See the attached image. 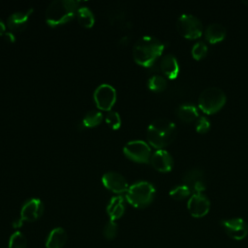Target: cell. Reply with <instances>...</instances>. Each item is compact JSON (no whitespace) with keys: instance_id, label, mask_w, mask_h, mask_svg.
<instances>
[{"instance_id":"obj_23","label":"cell","mask_w":248,"mask_h":248,"mask_svg":"<svg viewBox=\"0 0 248 248\" xmlns=\"http://www.w3.org/2000/svg\"><path fill=\"white\" fill-rule=\"evenodd\" d=\"M167 80L164 77L160 75H154L151 78H149L147 81V86L150 90L155 92H161L166 89L167 87Z\"/></svg>"},{"instance_id":"obj_2","label":"cell","mask_w":248,"mask_h":248,"mask_svg":"<svg viewBox=\"0 0 248 248\" xmlns=\"http://www.w3.org/2000/svg\"><path fill=\"white\" fill-rule=\"evenodd\" d=\"M176 134L177 130L173 122L165 118H158L147 127L146 139L151 146L162 149L174 140Z\"/></svg>"},{"instance_id":"obj_28","label":"cell","mask_w":248,"mask_h":248,"mask_svg":"<svg viewBox=\"0 0 248 248\" xmlns=\"http://www.w3.org/2000/svg\"><path fill=\"white\" fill-rule=\"evenodd\" d=\"M191 53H192V56H193L194 59L200 60V59L203 58L206 55V53H207V46L203 42H202V41L197 42L193 46Z\"/></svg>"},{"instance_id":"obj_30","label":"cell","mask_w":248,"mask_h":248,"mask_svg":"<svg viewBox=\"0 0 248 248\" xmlns=\"http://www.w3.org/2000/svg\"><path fill=\"white\" fill-rule=\"evenodd\" d=\"M4 36H5V38H6L10 43H14V42L16 41V37H15L14 33L11 32V31H7Z\"/></svg>"},{"instance_id":"obj_15","label":"cell","mask_w":248,"mask_h":248,"mask_svg":"<svg viewBox=\"0 0 248 248\" xmlns=\"http://www.w3.org/2000/svg\"><path fill=\"white\" fill-rule=\"evenodd\" d=\"M160 69L164 75L170 79H174L179 74V65L174 55L169 53L162 57L160 61Z\"/></svg>"},{"instance_id":"obj_31","label":"cell","mask_w":248,"mask_h":248,"mask_svg":"<svg viewBox=\"0 0 248 248\" xmlns=\"http://www.w3.org/2000/svg\"><path fill=\"white\" fill-rule=\"evenodd\" d=\"M6 29H7V25H6L5 22L0 18V36L5 35V33L7 32Z\"/></svg>"},{"instance_id":"obj_4","label":"cell","mask_w":248,"mask_h":248,"mask_svg":"<svg viewBox=\"0 0 248 248\" xmlns=\"http://www.w3.org/2000/svg\"><path fill=\"white\" fill-rule=\"evenodd\" d=\"M155 196L154 186L147 181H139L129 186L125 198L127 202L137 208L148 206Z\"/></svg>"},{"instance_id":"obj_26","label":"cell","mask_w":248,"mask_h":248,"mask_svg":"<svg viewBox=\"0 0 248 248\" xmlns=\"http://www.w3.org/2000/svg\"><path fill=\"white\" fill-rule=\"evenodd\" d=\"M191 194V190L186 185H178L170 191V196L177 201L186 199Z\"/></svg>"},{"instance_id":"obj_18","label":"cell","mask_w":248,"mask_h":248,"mask_svg":"<svg viewBox=\"0 0 248 248\" xmlns=\"http://www.w3.org/2000/svg\"><path fill=\"white\" fill-rule=\"evenodd\" d=\"M204 36L206 41L210 44L219 43L226 37V28L220 23L213 22L205 28Z\"/></svg>"},{"instance_id":"obj_17","label":"cell","mask_w":248,"mask_h":248,"mask_svg":"<svg viewBox=\"0 0 248 248\" xmlns=\"http://www.w3.org/2000/svg\"><path fill=\"white\" fill-rule=\"evenodd\" d=\"M67 241V232L66 231L61 228H54L48 234L46 247V248H62Z\"/></svg>"},{"instance_id":"obj_9","label":"cell","mask_w":248,"mask_h":248,"mask_svg":"<svg viewBox=\"0 0 248 248\" xmlns=\"http://www.w3.org/2000/svg\"><path fill=\"white\" fill-rule=\"evenodd\" d=\"M225 232L232 239L241 240L248 234V224L241 218H231L221 221Z\"/></svg>"},{"instance_id":"obj_24","label":"cell","mask_w":248,"mask_h":248,"mask_svg":"<svg viewBox=\"0 0 248 248\" xmlns=\"http://www.w3.org/2000/svg\"><path fill=\"white\" fill-rule=\"evenodd\" d=\"M27 240L19 231L15 232L9 239V248H26Z\"/></svg>"},{"instance_id":"obj_25","label":"cell","mask_w":248,"mask_h":248,"mask_svg":"<svg viewBox=\"0 0 248 248\" xmlns=\"http://www.w3.org/2000/svg\"><path fill=\"white\" fill-rule=\"evenodd\" d=\"M108 126L113 130H117L121 126V117L117 111L108 110L105 117Z\"/></svg>"},{"instance_id":"obj_33","label":"cell","mask_w":248,"mask_h":248,"mask_svg":"<svg viewBox=\"0 0 248 248\" xmlns=\"http://www.w3.org/2000/svg\"><path fill=\"white\" fill-rule=\"evenodd\" d=\"M242 3H243V4H245L246 6H248V0H243V1H242Z\"/></svg>"},{"instance_id":"obj_16","label":"cell","mask_w":248,"mask_h":248,"mask_svg":"<svg viewBox=\"0 0 248 248\" xmlns=\"http://www.w3.org/2000/svg\"><path fill=\"white\" fill-rule=\"evenodd\" d=\"M107 212L109 217V220L116 221L117 219L121 218L125 212L124 199L121 196L111 198L107 206Z\"/></svg>"},{"instance_id":"obj_13","label":"cell","mask_w":248,"mask_h":248,"mask_svg":"<svg viewBox=\"0 0 248 248\" xmlns=\"http://www.w3.org/2000/svg\"><path fill=\"white\" fill-rule=\"evenodd\" d=\"M152 167L161 172L170 171L173 167V159L171 155L164 149H157L150 158Z\"/></svg>"},{"instance_id":"obj_1","label":"cell","mask_w":248,"mask_h":248,"mask_svg":"<svg viewBox=\"0 0 248 248\" xmlns=\"http://www.w3.org/2000/svg\"><path fill=\"white\" fill-rule=\"evenodd\" d=\"M164 44L155 37L143 36L137 40L133 47V57L136 63L150 67L161 56Z\"/></svg>"},{"instance_id":"obj_27","label":"cell","mask_w":248,"mask_h":248,"mask_svg":"<svg viewBox=\"0 0 248 248\" xmlns=\"http://www.w3.org/2000/svg\"><path fill=\"white\" fill-rule=\"evenodd\" d=\"M103 235L108 240H112L117 235V224L115 221L109 220L106 223L103 229Z\"/></svg>"},{"instance_id":"obj_19","label":"cell","mask_w":248,"mask_h":248,"mask_svg":"<svg viewBox=\"0 0 248 248\" xmlns=\"http://www.w3.org/2000/svg\"><path fill=\"white\" fill-rule=\"evenodd\" d=\"M177 117L186 123L193 122L199 118V113L196 107L192 105H181L176 108Z\"/></svg>"},{"instance_id":"obj_7","label":"cell","mask_w":248,"mask_h":248,"mask_svg":"<svg viewBox=\"0 0 248 248\" xmlns=\"http://www.w3.org/2000/svg\"><path fill=\"white\" fill-rule=\"evenodd\" d=\"M123 153L127 158L138 163H148L151 158L149 144L140 140L127 142L123 147Z\"/></svg>"},{"instance_id":"obj_8","label":"cell","mask_w":248,"mask_h":248,"mask_svg":"<svg viewBox=\"0 0 248 248\" xmlns=\"http://www.w3.org/2000/svg\"><path fill=\"white\" fill-rule=\"evenodd\" d=\"M93 98L99 109L108 111L116 101V91L112 85L103 83L95 89Z\"/></svg>"},{"instance_id":"obj_12","label":"cell","mask_w":248,"mask_h":248,"mask_svg":"<svg viewBox=\"0 0 248 248\" xmlns=\"http://www.w3.org/2000/svg\"><path fill=\"white\" fill-rule=\"evenodd\" d=\"M44 213V204L40 199L33 198L24 202L20 210V218L24 222H34Z\"/></svg>"},{"instance_id":"obj_5","label":"cell","mask_w":248,"mask_h":248,"mask_svg":"<svg viewBox=\"0 0 248 248\" xmlns=\"http://www.w3.org/2000/svg\"><path fill=\"white\" fill-rule=\"evenodd\" d=\"M227 97L222 89L216 86L205 88L199 96V107L206 114L219 111L226 104Z\"/></svg>"},{"instance_id":"obj_14","label":"cell","mask_w":248,"mask_h":248,"mask_svg":"<svg viewBox=\"0 0 248 248\" xmlns=\"http://www.w3.org/2000/svg\"><path fill=\"white\" fill-rule=\"evenodd\" d=\"M33 13V9H29L25 12H15L9 16L7 19V27L11 32L23 30L29 20L30 15Z\"/></svg>"},{"instance_id":"obj_29","label":"cell","mask_w":248,"mask_h":248,"mask_svg":"<svg viewBox=\"0 0 248 248\" xmlns=\"http://www.w3.org/2000/svg\"><path fill=\"white\" fill-rule=\"evenodd\" d=\"M195 127H196V131L198 133L204 134V133L208 132V130L210 129V122L205 116H200L197 119Z\"/></svg>"},{"instance_id":"obj_32","label":"cell","mask_w":248,"mask_h":248,"mask_svg":"<svg viewBox=\"0 0 248 248\" xmlns=\"http://www.w3.org/2000/svg\"><path fill=\"white\" fill-rule=\"evenodd\" d=\"M22 223H23V221L21 220V218H18V219L15 220V221L13 222L12 226H13L15 229H18V228H20V227L22 226Z\"/></svg>"},{"instance_id":"obj_10","label":"cell","mask_w":248,"mask_h":248,"mask_svg":"<svg viewBox=\"0 0 248 248\" xmlns=\"http://www.w3.org/2000/svg\"><path fill=\"white\" fill-rule=\"evenodd\" d=\"M103 185L115 194L126 193L129 185L125 177L117 171H108L102 176Z\"/></svg>"},{"instance_id":"obj_21","label":"cell","mask_w":248,"mask_h":248,"mask_svg":"<svg viewBox=\"0 0 248 248\" xmlns=\"http://www.w3.org/2000/svg\"><path fill=\"white\" fill-rule=\"evenodd\" d=\"M182 180H183L184 185H186L192 192L193 186L198 181L204 180V173L200 169H192V170H189L187 172H185Z\"/></svg>"},{"instance_id":"obj_22","label":"cell","mask_w":248,"mask_h":248,"mask_svg":"<svg viewBox=\"0 0 248 248\" xmlns=\"http://www.w3.org/2000/svg\"><path fill=\"white\" fill-rule=\"evenodd\" d=\"M103 118H104L103 113L100 110L92 109L85 113L82 119V124L87 128H93L101 124V122L103 121Z\"/></svg>"},{"instance_id":"obj_3","label":"cell","mask_w":248,"mask_h":248,"mask_svg":"<svg viewBox=\"0 0 248 248\" xmlns=\"http://www.w3.org/2000/svg\"><path fill=\"white\" fill-rule=\"evenodd\" d=\"M79 7L77 0H54L46 10V21L51 27L65 24L76 16Z\"/></svg>"},{"instance_id":"obj_6","label":"cell","mask_w":248,"mask_h":248,"mask_svg":"<svg viewBox=\"0 0 248 248\" xmlns=\"http://www.w3.org/2000/svg\"><path fill=\"white\" fill-rule=\"evenodd\" d=\"M178 33L186 39H198L202 34V21L190 14L181 15L176 22Z\"/></svg>"},{"instance_id":"obj_20","label":"cell","mask_w":248,"mask_h":248,"mask_svg":"<svg viewBox=\"0 0 248 248\" xmlns=\"http://www.w3.org/2000/svg\"><path fill=\"white\" fill-rule=\"evenodd\" d=\"M76 16L78 23L85 28H90L95 23V16L92 11L88 7H85V6L79 7Z\"/></svg>"},{"instance_id":"obj_11","label":"cell","mask_w":248,"mask_h":248,"mask_svg":"<svg viewBox=\"0 0 248 248\" xmlns=\"http://www.w3.org/2000/svg\"><path fill=\"white\" fill-rule=\"evenodd\" d=\"M187 208L193 217L201 218L208 213L210 202L203 194H193L187 202Z\"/></svg>"}]
</instances>
